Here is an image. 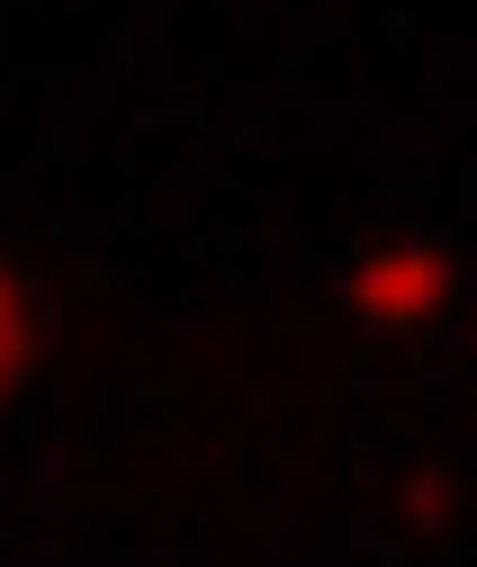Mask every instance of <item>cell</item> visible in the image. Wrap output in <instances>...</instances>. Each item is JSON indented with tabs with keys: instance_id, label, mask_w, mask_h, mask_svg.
<instances>
[{
	"instance_id": "cell-1",
	"label": "cell",
	"mask_w": 477,
	"mask_h": 567,
	"mask_svg": "<svg viewBox=\"0 0 477 567\" xmlns=\"http://www.w3.org/2000/svg\"><path fill=\"white\" fill-rule=\"evenodd\" d=\"M459 307V261L424 235H387L343 270V316L361 333H433Z\"/></svg>"
},
{
	"instance_id": "cell-2",
	"label": "cell",
	"mask_w": 477,
	"mask_h": 567,
	"mask_svg": "<svg viewBox=\"0 0 477 567\" xmlns=\"http://www.w3.org/2000/svg\"><path fill=\"white\" fill-rule=\"evenodd\" d=\"M45 351H54V298H45V279L0 244V423H19V405L37 396Z\"/></svg>"
}]
</instances>
